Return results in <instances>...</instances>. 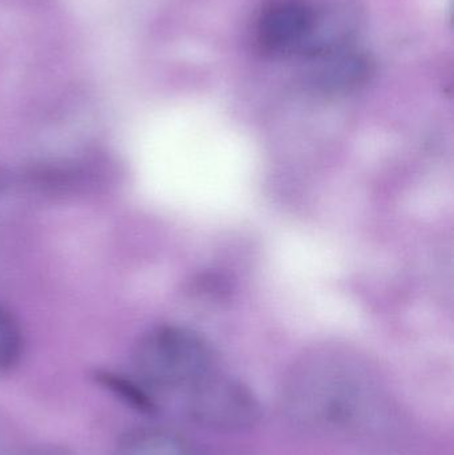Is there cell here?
Masks as SVG:
<instances>
[{
  "label": "cell",
  "mask_w": 454,
  "mask_h": 455,
  "mask_svg": "<svg viewBox=\"0 0 454 455\" xmlns=\"http://www.w3.org/2000/svg\"><path fill=\"white\" fill-rule=\"evenodd\" d=\"M139 381L154 389H191L210 376L212 352L196 331L162 325L147 331L133 350Z\"/></svg>",
  "instance_id": "obj_1"
},
{
  "label": "cell",
  "mask_w": 454,
  "mask_h": 455,
  "mask_svg": "<svg viewBox=\"0 0 454 455\" xmlns=\"http://www.w3.org/2000/svg\"><path fill=\"white\" fill-rule=\"evenodd\" d=\"M189 392L192 417L210 429L240 432L260 419V403L250 387L236 379L210 374Z\"/></svg>",
  "instance_id": "obj_2"
},
{
  "label": "cell",
  "mask_w": 454,
  "mask_h": 455,
  "mask_svg": "<svg viewBox=\"0 0 454 455\" xmlns=\"http://www.w3.org/2000/svg\"><path fill=\"white\" fill-rule=\"evenodd\" d=\"M314 2L271 0L256 21V40L263 52L276 58L301 55L311 29Z\"/></svg>",
  "instance_id": "obj_3"
},
{
  "label": "cell",
  "mask_w": 454,
  "mask_h": 455,
  "mask_svg": "<svg viewBox=\"0 0 454 455\" xmlns=\"http://www.w3.org/2000/svg\"><path fill=\"white\" fill-rule=\"evenodd\" d=\"M362 24V11L356 0L314 2L311 29L301 58L308 60L354 45Z\"/></svg>",
  "instance_id": "obj_4"
},
{
  "label": "cell",
  "mask_w": 454,
  "mask_h": 455,
  "mask_svg": "<svg viewBox=\"0 0 454 455\" xmlns=\"http://www.w3.org/2000/svg\"><path fill=\"white\" fill-rule=\"evenodd\" d=\"M306 80L317 92L346 95L362 87L372 74L370 58L354 45L306 60Z\"/></svg>",
  "instance_id": "obj_5"
},
{
  "label": "cell",
  "mask_w": 454,
  "mask_h": 455,
  "mask_svg": "<svg viewBox=\"0 0 454 455\" xmlns=\"http://www.w3.org/2000/svg\"><path fill=\"white\" fill-rule=\"evenodd\" d=\"M114 455H189L186 443L175 433L157 427L131 430L120 438Z\"/></svg>",
  "instance_id": "obj_6"
},
{
  "label": "cell",
  "mask_w": 454,
  "mask_h": 455,
  "mask_svg": "<svg viewBox=\"0 0 454 455\" xmlns=\"http://www.w3.org/2000/svg\"><path fill=\"white\" fill-rule=\"evenodd\" d=\"M96 381L103 385L112 395H116L117 400L138 409L139 411H154V401L147 395L143 385H139L138 381H132L111 371H99L96 373Z\"/></svg>",
  "instance_id": "obj_7"
},
{
  "label": "cell",
  "mask_w": 454,
  "mask_h": 455,
  "mask_svg": "<svg viewBox=\"0 0 454 455\" xmlns=\"http://www.w3.org/2000/svg\"><path fill=\"white\" fill-rule=\"evenodd\" d=\"M23 334L16 318L0 307V373L10 371L20 360Z\"/></svg>",
  "instance_id": "obj_8"
},
{
  "label": "cell",
  "mask_w": 454,
  "mask_h": 455,
  "mask_svg": "<svg viewBox=\"0 0 454 455\" xmlns=\"http://www.w3.org/2000/svg\"><path fill=\"white\" fill-rule=\"evenodd\" d=\"M11 455H71L60 446L55 445H34L20 449Z\"/></svg>",
  "instance_id": "obj_9"
}]
</instances>
